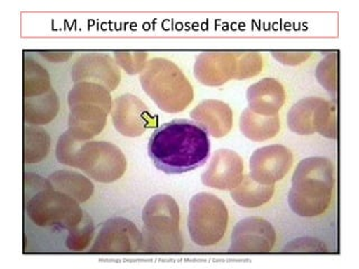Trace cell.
Masks as SVG:
<instances>
[{"instance_id":"6da1fadb","label":"cell","mask_w":359,"mask_h":269,"mask_svg":"<svg viewBox=\"0 0 359 269\" xmlns=\"http://www.w3.org/2000/svg\"><path fill=\"white\" fill-rule=\"evenodd\" d=\"M210 149L209 134L187 119L161 125L149 138L147 147L155 167L172 175L201 167L210 155Z\"/></svg>"},{"instance_id":"7a4b0ae2","label":"cell","mask_w":359,"mask_h":269,"mask_svg":"<svg viewBox=\"0 0 359 269\" xmlns=\"http://www.w3.org/2000/svg\"><path fill=\"white\" fill-rule=\"evenodd\" d=\"M334 167L327 157H308L292 177L289 205L297 216L316 218L328 210L334 194Z\"/></svg>"},{"instance_id":"3957f363","label":"cell","mask_w":359,"mask_h":269,"mask_svg":"<svg viewBox=\"0 0 359 269\" xmlns=\"http://www.w3.org/2000/svg\"><path fill=\"white\" fill-rule=\"evenodd\" d=\"M146 95L162 111L179 113L194 101L192 84L174 62L164 57L149 60L140 76Z\"/></svg>"},{"instance_id":"277c9868","label":"cell","mask_w":359,"mask_h":269,"mask_svg":"<svg viewBox=\"0 0 359 269\" xmlns=\"http://www.w3.org/2000/svg\"><path fill=\"white\" fill-rule=\"evenodd\" d=\"M143 250L153 254H177L183 249L177 202L168 194H157L143 209Z\"/></svg>"},{"instance_id":"5b68a950","label":"cell","mask_w":359,"mask_h":269,"mask_svg":"<svg viewBox=\"0 0 359 269\" xmlns=\"http://www.w3.org/2000/svg\"><path fill=\"white\" fill-rule=\"evenodd\" d=\"M229 212L220 198L209 192L192 196L189 203L188 230L196 246L218 244L227 233Z\"/></svg>"},{"instance_id":"8992f818","label":"cell","mask_w":359,"mask_h":269,"mask_svg":"<svg viewBox=\"0 0 359 269\" xmlns=\"http://www.w3.org/2000/svg\"><path fill=\"white\" fill-rule=\"evenodd\" d=\"M80 203L60 191L45 190L25 203L28 218L37 227L69 230L83 218Z\"/></svg>"},{"instance_id":"52a82bcc","label":"cell","mask_w":359,"mask_h":269,"mask_svg":"<svg viewBox=\"0 0 359 269\" xmlns=\"http://www.w3.org/2000/svg\"><path fill=\"white\" fill-rule=\"evenodd\" d=\"M73 167L98 183L116 182L126 173L127 160L121 149L104 140L82 142Z\"/></svg>"},{"instance_id":"ba28073f","label":"cell","mask_w":359,"mask_h":269,"mask_svg":"<svg viewBox=\"0 0 359 269\" xmlns=\"http://www.w3.org/2000/svg\"><path fill=\"white\" fill-rule=\"evenodd\" d=\"M287 126L297 134H320L329 139L338 137L337 109L331 101L318 97L301 99L287 113Z\"/></svg>"},{"instance_id":"9c48e42d","label":"cell","mask_w":359,"mask_h":269,"mask_svg":"<svg viewBox=\"0 0 359 269\" xmlns=\"http://www.w3.org/2000/svg\"><path fill=\"white\" fill-rule=\"evenodd\" d=\"M143 233L128 219L116 216L104 222L90 252L101 255L135 254L143 250Z\"/></svg>"},{"instance_id":"30bf717a","label":"cell","mask_w":359,"mask_h":269,"mask_svg":"<svg viewBox=\"0 0 359 269\" xmlns=\"http://www.w3.org/2000/svg\"><path fill=\"white\" fill-rule=\"evenodd\" d=\"M276 242V231L271 222L259 216L245 218L231 233V254H269Z\"/></svg>"},{"instance_id":"8fae6325","label":"cell","mask_w":359,"mask_h":269,"mask_svg":"<svg viewBox=\"0 0 359 269\" xmlns=\"http://www.w3.org/2000/svg\"><path fill=\"white\" fill-rule=\"evenodd\" d=\"M111 118L116 130L126 137H140L157 123V118L151 115L149 106L130 93L115 99Z\"/></svg>"},{"instance_id":"7c38bea8","label":"cell","mask_w":359,"mask_h":269,"mask_svg":"<svg viewBox=\"0 0 359 269\" xmlns=\"http://www.w3.org/2000/svg\"><path fill=\"white\" fill-rule=\"evenodd\" d=\"M293 154L283 145L264 146L250 156V177L263 185H274L289 174Z\"/></svg>"},{"instance_id":"4fadbf2b","label":"cell","mask_w":359,"mask_h":269,"mask_svg":"<svg viewBox=\"0 0 359 269\" xmlns=\"http://www.w3.org/2000/svg\"><path fill=\"white\" fill-rule=\"evenodd\" d=\"M71 76L74 83L93 82L109 91L119 87L121 81V69L115 60L108 54L90 52L79 56L73 63Z\"/></svg>"},{"instance_id":"5bb4252c","label":"cell","mask_w":359,"mask_h":269,"mask_svg":"<svg viewBox=\"0 0 359 269\" xmlns=\"http://www.w3.org/2000/svg\"><path fill=\"white\" fill-rule=\"evenodd\" d=\"M244 160L233 149L215 151L207 171L201 175L205 186L216 190H233L244 179Z\"/></svg>"},{"instance_id":"9a60e30c","label":"cell","mask_w":359,"mask_h":269,"mask_svg":"<svg viewBox=\"0 0 359 269\" xmlns=\"http://www.w3.org/2000/svg\"><path fill=\"white\" fill-rule=\"evenodd\" d=\"M194 78L207 87H220L235 78V52H205L198 55Z\"/></svg>"},{"instance_id":"2e32d148","label":"cell","mask_w":359,"mask_h":269,"mask_svg":"<svg viewBox=\"0 0 359 269\" xmlns=\"http://www.w3.org/2000/svg\"><path fill=\"white\" fill-rule=\"evenodd\" d=\"M67 130L81 142H88L104 130L109 112L99 104L80 102L69 106Z\"/></svg>"},{"instance_id":"e0dca14e","label":"cell","mask_w":359,"mask_h":269,"mask_svg":"<svg viewBox=\"0 0 359 269\" xmlns=\"http://www.w3.org/2000/svg\"><path fill=\"white\" fill-rule=\"evenodd\" d=\"M190 117L215 138L227 136L233 126V113L229 104L215 99L202 101L191 111Z\"/></svg>"},{"instance_id":"ac0fdd59","label":"cell","mask_w":359,"mask_h":269,"mask_svg":"<svg viewBox=\"0 0 359 269\" xmlns=\"http://www.w3.org/2000/svg\"><path fill=\"white\" fill-rule=\"evenodd\" d=\"M248 109L261 116H276L286 100L285 89L278 78H265L247 90Z\"/></svg>"},{"instance_id":"d6986e66","label":"cell","mask_w":359,"mask_h":269,"mask_svg":"<svg viewBox=\"0 0 359 269\" xmlns=\"http://www.w3.org/2000/svg\"><path fill=\"white\" fill-rule=\"evenodd\" d=\"M60 99L53 88L42 95L24 99V120L31 126H44L59 113Z\"/></svg>"},{"instance_id":"ffe728a7","label":"cell","mask_w":359,"mask_h":269,"mask_svg":"<svg viewBox=\"0 0 359 269\" xmlns=\"http://www.w3.org/2000/svg\"><path fill=\"white\" fill-rule=\"evenodd\" d=\"M239 128L245 137L252 142H266L280 132V117L257 115L246 108L241 113Z\"/></svg>"},{"instance_id":"44dd1931","label":"cell","mask_w":359,"mask_h":269,"mask_svg":"<svg viewBox=\"0 0 359 269\" xmlns=\"http://www.w3.org/2000/svg\"><path fill=\"white\" fill-rule=\"evenodd\" d=\"M48 179L53 185L54 190L71 196L79 203L87 202L95 192L93 183L78 172L59 170L50 174Z\"/></svg>"},{"instance_id":"7402d4cb","label":"cell","mask_w":359,"mask_h":269,"mask_svg":"<svg viewBox=\"0 0 359 269\" xmlns=\"http://www.w3.org/2000/svg\"><path fill=\"white\" fill-rule=\"evenodd\" d=\"M275 185H263L255 182L250 175H246L235 188L230 190L231 199L236 205L245 209L263 207L272 200Z\"/></svg>"},{"instance_id":"603a6c76","label":"cell","mask_w":359,"mask_h":269,"mask_svg":"<svg viewBox=\"0 0 359 269\" xmlns=\"http://www.w3.org/2000/svg\"><path fill=\"white\" fill-rule=\"evenodd\" d=\"M80 102L99 104L109 113L114 104L109 90L93 82H79L71 88L67 93V104L70 106Z\"/></svg>"},{"instance_id":"cb8c5ba5","label":"cell","mask_w":359,"mask_h":269,"mask_svg":"<svg viewBox=\"0 0 359 269\" xmlns=\"http://www.w3.org/2000/svg\"><path fill=\"white\" fill-rule=\"evenodd\" d=\"M50 149V137L42 127L26 126L24 128V162L35 164L48 156Z\"/></svg>"},{"instance_id":"d4e9b609","label":"cell","mask_w":359,"mask_h":269,"mask_svg":"<svg viewBox=\"0 0 359 269\" xmlns=\"http://www.w3.org/2000/svg\"><path fill=\"white\" fill-rule=\"evenodd\" d=\"M52 89L50 74L42 65L34 60L26 57L24 60V82L22 93L24 99L42 95Z\"/></svg>"},{"instance_id":"484cf974","label":"cell","mask_w":359,"mask_h":269,"mask_svg":"<svg viewBox=\"0 0 359 269\" xmlns=\"http://www.w3.org/2000/svg\"><path fill=\"white\" fill-rule=\"evenodd\" d=\"M338 52H332L320 61L316 69V78L331 97L336 100L338 93Z\"/></svg>"},{"instance_id":"4316f807","label":"cell","mask_w":359,"mask_h":269,"mask_svg":"<svg viewBox=\"0 0 359 269\" xmlns=\"http://www.w3.org/2000/svg\"><path fill=\"white\" fill-rule=\"evenodd\" d=\"M95 235V224L88 213H84L81 221L69 230L65 247L71 251L80 252L87 249Z\"/></svg>"},{"instance_id":"83f0119b","label":"cell","mask_w":359,"mask_h":269,"mask_svg":"<svg viewBox=\"0 0 359 269\" xmlns=\"http://www.w3.org/2000/svg\"><path fill=\"white\" fill-rule=\"evenodd\" d=\"M236 73L233 80H247L258 76L263 70L264 61L256 52H235Z\"/></svg>"},{"instance_id":"f1b7e54d","label":"cell","mask_w":359,"mask_h":269,"mask_svg":"<svg viewBox=\"0 0 359 269\" xmlns=\"http://www.w3.org/2000/svg\"><path fill=\"white\" fill-rule=\"evenodd\" d=\"M116 63L130 76L142 73L147 64L149 53L147 52H128V50H115L114 52Z\"/></svg>"},{"instance_id":"f546056e","label":"cell","mask_w":359,"mask_h":269,"mask_svg":"<svg viewBox=\"0 0 359 269\" xmlns=\"http://www.w3.org/2000/svg\"><path fill=\"white\" fill-rule=\"evenodd\" d=\"M81 144V140L76 139L71 134L70 130H67L60 136L57 144H56V158L61 164L73 167L74 157H76Z\"/></svg>"},{"instance_id":"4dcf8cb0","label":"cell","mask_w":359,"mask_h":269,"mask_svg":"<svg viewBox=\"0 0 359 269\" xmlns=\"http://www.w3.org/2000/svg\"><path fill=\"white\" fill-rule=\"evenodd\" d=\"M282 251L285 254H328L329 250L323 241L313 237H302L290 241Z\"/></svg>"},{"instance_id":"1f68e13d","label":"cell","mask_w":359,"mask_h":269,"mask_svg":"<svg viewBox=\"0 0 359 269\" xmlns=\"http://www.w3.org/2000/svg\"><path fill=\"white\" fill-rule=\"evenodd\" d=\"M53 185L50 182V179H44L36 174L25 173L24 175V198L29 200L35 194L42 192L45 190H52Z\"/></svg>"},{"instance_id":"d6a6232c","label":"cell","mask_w":359,"mask_h":269,"mask_svg":"<svg viewBox=\"0 0 359 269\" xmlns=\"http://www.w3.org/2000/svg\"><path fill=\"white\" fill-rule=\"evenodd\" d=\"M273 57L283 65L297 67L308 61L312 56V52L308 50H274Z\"/></svg>"},{"instance_id":"836d02e7","label":"cell","mask_w":359,"mask_h":269,"mask_svg":"<svg viewBox=\"0 0 359 269\" xmlns=\"http://www.w3.org/2000/svg\"><path fill=\"white\" fill-rule=\"evenodd\" d=\"M39 54L48 60L50 63H62L70 60L72 52H63V50H41Z\"/></svg>"}]
</instances>
